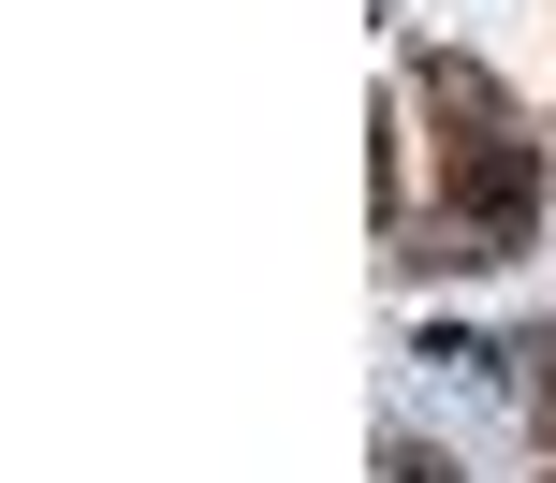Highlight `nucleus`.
Segmentation results:
<instances>
[{
	"label": "nucleus",
	"mask_w": 556,
	"mask_h": 483,
	"mask_svg": "<svg viewBox=\"0 0 556 483\" xmlns=\"http://www.w3.org/2000/svg\"><path fill=\"white\" fill-rule=\"evenodd\" d=\"M528 191H542V162H528L513 132H454V205H469L483 250H513V234H528Z\"/></svg>",
	"instance_id": "nucleus-1"
},
{
	"label": "nucleus",
	"mask_w": 556,
	"mask_h": 483,
	"mask_svg": "<svg viewBox=\"0 0 556 483\" xmlns=\"http://www.w3.org/2000/svg\"><path fill=\"white\" fill-rule=\"evenodd\" d=\"M542 455H556V381H542Z\"/></svg>",
	"instance_id": "nucleus-2"
}]
</instances>
